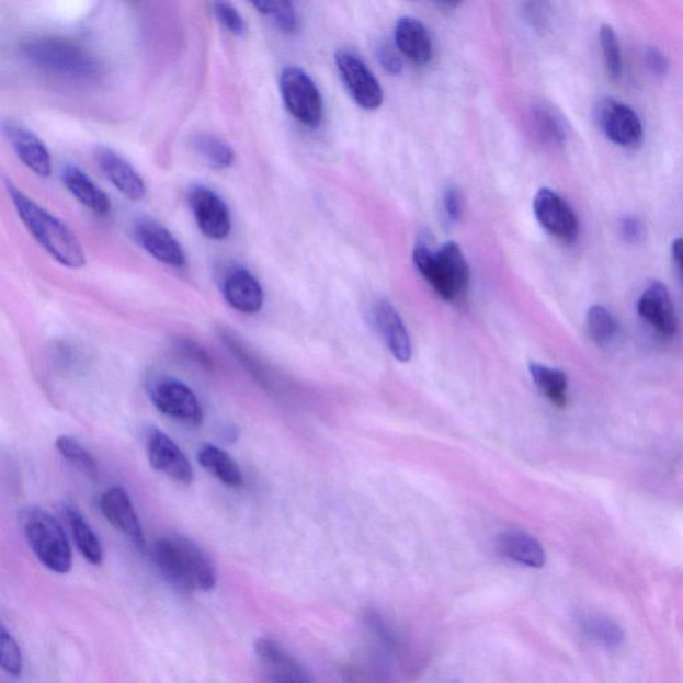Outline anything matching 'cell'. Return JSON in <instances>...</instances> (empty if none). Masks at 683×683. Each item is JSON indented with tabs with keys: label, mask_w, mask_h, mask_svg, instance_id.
Returning <instances> with one entry per match:
<instances>
[{
	"label": "cell",
	"mask_w": 683,
	"mask_h": 683,
	"mask_svg": "<svg viewBox=\"0 0 683 683\" xmlns=\"http://www.w3.org/2000/svg\"><path fill=\"white\" fill-rule=\"evenodd\" d=\"M151 554L159 573L181 592H212L217 587L212 558L192 539L168 535L153 543Z\"/></svg>",
	"instance_id": "1"
},
{
	"label": "cell",
	"mask_w": 683,
	"mask_h": 683,
	"mask_svg": "<svg viewBox=\"0 0 683 683\" xmlns=\"http://www.w3.org/2000/svg\"><path fill=\"white\" fill-rule=\"evenodd\" d=\"M5 187L22 224L26 226L35 241L61 266L83 267L86 264L83 246L70 227L21 192L14 183L5 181Z\"/></svg>",
	"instance_id": "2"
},
{
	"label": "cell",
	"mask_w": 683,
	"mask_h": 683,
	"mask_svg": "<svg viewBox=\"0 0 683 683\" xmlns=\"http://www.w3.org/2000/svg\"><path fill=\"white\" fill-rule=\"evenodd\" d=\"M21 52L29 64L53 76L92 82L102 76V66L83 47L59 38L24 42Z\"/></svg>",
	"instance_id": "3"
},
{
	"label": "cell",
	"mask_w": 683,
	"mask_h": 683,
	"mask_svg": "<svg viewBox=\"0 0 683 683\" xmlns=\"http://www.w3.org/2000/svg\"><path fill=\"white\" fill-rule=\"evenodd\" d=\"M412 258L418 272L442 299L455 300L469 286V264L457 243L447 242L439 251H434L426 242L420 241Z\"/></svg>",
	"instance_id": "4"
},
{
	"label": "cell",
	"mask_w": 683,
	"mask_h": 683,
	"mask_svg": "<svg viewBox=\"0 0 683 683\" xmlns=\"http://www.w3.org/2000/svg\"><path fill=\"white\" fill-rule=\"evenodd\" d=\"M20 526L24 539L35 557L48 570L67 574L72 568V551L64 527L38 506H29L20 513Z\"/></svg>",
	"instance_id": "5"
},
{
	"label": "cell",
	"mask_w": 683,
	"mask_h": 683,
	"mask_svg": "<svg viewBox=\"0 0 683 683\" xmlns=\"http://www.w3.org/2000/svg\"><path fill=\"white\" fill-rule=\"evenodd\" d=\"M283 102L301 125L316 128L323 119V100L309 73L297 66H287L280 78Z\"/></svg>",
	"instance_id": "6"
},
{
	"label": "cell",
	"mask_w": 683,
	"mask_h": 683,
	"mask_svg": "<svg viewBox=\"0 0 683 683\" xmlns=\"http://www.w3.org/2000/svg\"><path fill=\"white\" fill-rule=\"evenodd\" d=\"M151 402L162 414L196 428L203 421V410L196 394L182 380L161 377L149 387Z\"/></svg>",
	"instance_id": "7"
},
{
	"label": "cell",
	"mask_w": 683,
	"mask_h": 683,
	"mask_svg": "<svg viewBox=\"0 0 683 683\" xmlns=\"http://www.w3.org/2000/svg\"><path fill=\"white\" fill-rule=\"evenodd\" d=\"M335 65L343 84L358 106L365 110H377L383 106L384 90L358 55L349 50H338Z\"/></svg>",
	"instance_id": "8"
},
{
	"label": "cell",
	"mask_w": 683,
	"mask_h": 683,
	"mask_svg": "<svg viewBox=\"0 0 683 683\" xmlns=\"http://www.w3.org/2000/svg\"><path fill=\"white\" fill-rule=\"evenodd\" d=\"M596 123L613 144L633 149L642 144L644 127L636 111L626 104L602 98L594 109Z\"/></svg>",
	"instance_id": "9"
},
{
	"label": "cell",
	"mask_w": 683,
	"mask_h": 683,
	"mask_svg": "<svg viewBox=\"0 0 683 683\" xmlns=\"http://www.w3.org/2000/svg\"><path fill=\"white\" fill-rule=\"evenodd\" d=\"M189 205L203 236L212 241H225L230 236L232 220L229 206L214 190L193 187L189 194Z\"/></svg>",
	"instance_id": "10"
},
{
	"label": "cell",
	"mask_w": 683,
	"mask_h": 683,
	"mask_svg": "<svg viewBox=\"0 0 683 683\" xmlns=\"http://www.w3.org/2000/svg\"><path fill=\"white\" fill-rule=\"evenodd\" d=\"M534 213L540 226L565 243H573L580 234V221L561 195L549 189L539 190L534 198Z\"/></svg>",
	"instance_id": "11"
},
{
	"label": "cell",
	"mask_w": 683,
	"mask_h": 683,
	"mask_svg": "<svg viewBox=\"0 0 683 683\" xmlns=\"http://www.w3.org/2000/svg\"><path fill=\"white\" fill-rule=\"evenodd\" d=\"M147 455L153 469L161 471L174 481L190 485L194 479V471L186 455L170 436L157 428L147 433Z\"/></svg>",
	"instance_id": "12"
},
{
	"label": "cell",
	"mask_w": 683,
	"mask_h": 683,
	"mask_svg": "<svg viewBox=\"0 0 683 683\" xmlns=\"http://www.w3.org/2000/svg\"><path fill=\"white\" fill-rule=\"evenodd\" d=\"M135 239L147 254L172 267L187 263L186 252L169 229L153 219H140L134 227Z\"/></svg>",
	"instance_id": "13"
},
{
	"label": "cell",
	"mask_w": 683,
	"mask_h": 683,
	"mask_svg": "<svg viewBox=\"0 0 683 683\" xmlns=\"http://www.w3.org/2000/svg\"><path fill=\"white\" fill-rule=\"evenodd\" d=\"M100 509L111 526L125 534L140 549H145L144 528H141L132 497L125 489L114 486L104 492L100 500Z\"/></svg>",
	"instance_id": "14"
},
{
	"label": "cell",
	"mask_w": 683,
	"mask_h": 683,
	"mask_svg": "<svg viewBox=\"0 0 683 683\" xmlns=\"http://www.w3.org/2000/svg\"><path fill=\"white\" fill-rule=\"evenodd\" d=\"M3 133L18 158L27 169L35 172L36 175L50 177L53 170L50 151L33 132L14 121H4Z\"/></svg>",
	"instance_id": "15"
},
{
	"label": "cell",
	"mask_w": 683,
	"mask_h": 683,
	"mask_svg": "<svg viewBox=\"0 0 683 683\" xmlns=\"http://www.w3.org/2000/svg\"><path fill=\"white\" fill-rule=\"evenodd\" d=\"M637 309L639 316L661 335L673 337L679 330V317L663 283L651 282L639 298Z\"/></svg>",
	"instance_id": "16"
},
{
	"label": "cell",
	"mask_w": 683,
	"mask_h": 683,
	"mask_svg": "<svg viewBox=\"0 0 683 683\" xmlns=\"http://www.w3.org/2000/svg\"><path fill=\"white\" fill-rule=\"evenodd\" d=\"M255 654L263 673L273 682H310L301 664L287 653L272 638H260L255 642Z\"/></svg>",
	"instance_id": "17"
},
{
	"label": "cell",
	"mask_w": 683,
	"mask_h": 683,
	"mask_svg": "<svg viewBox=\"0 0 683 683\" xmlns=\"http://www.w3.org/2000/svg\"><path fill=\"white\" fill-rule=\"evenodd\" d=\"M95 161L100 164L103 174L114 184L119 193L132 201H140L146 195V184L137 170L133 168L118 152L100 146L95 149Z\"/></svg>",
	"instance_id": "18"
},
{
	"label": "cell",
	"mask_w": 683,
	"mask_h": 683,
	"mask_svg": "<svg viewBox=\"0 0 683 683\" xmlns=\"http://www.w3.org/2000/svg\"><path fill=\"white\" fill-rule=\"evenodd\" d=\"M224 295L234 310L248 314V316L260 312L264 304V293L260 281L244 267H234L226 274Z\"/></svg>",
	"instance_id": "19"
},
{
	"label": "cell",
	"mask_w": 683,
	"mask_h": 683,
	"mask_svg": "<svg viewBox=\"0 0 683 683\" xmlns=\"http://www.w3.org/2000/svg\"><path fill=\"white\" fill-rule=\"evenodd\" d=\"M394 39L399 53L412 64L428 65L433 58V43L429 31L416 18L403 16L397 22Z\"/></svg>",
	"instance_id": "20"
},
{
	"label": "cell",
	"mask_w": 683,
	"mask_h": 683,
	"mask_svg": "<svg viewBox=\"0 0 683 683\" xmlns=\"http://www.w3.org/2000/svg\"><path fill=\"white\" fill-rule=\"evenodd\" d=\"M374 319L384 341L399 362L411 358V342L408 329L390 301L379 300L374 307Z\"/></svg>",
	"instance_id": "21"
},
{
	"label": "cell",
	"mask_w": 683,
	"mask_h": 683,
	"mask_svg": "<svg viewBox=\"0 0 683 683\" xmlns=\"http://www.w3.org/2000/svg\"><path fill=\"white\" fill-rule=\"evenodd\" d=\"M61 181L72 194L91 213L104 217L111 212V202L106 193L96 186L90 177L77 166H67L61 174Z\"/></svg>",
	"instance_id": "22"
},
{
	"label": "cell",
	"mask_w": 683,
	"mask_h": 683,
	"mask_svg": "<svg viewBox=\"0 0 683 683\" xmlns=\"http://www.w3.org/2000/svg\"><path fill=\"white\" fill-rule=\"evenodd\" d=\"M498 549L504 557L528 568H543L546 564V553L543 545L531 534L520 531L504 532L498 537Z\"/></svg>",
	"instance_id": "23"
},
{
	"label": "cell",
	"mask_w": 683,
	"mask_h": 683,
	"mask_svg": "<svg viewBox=\"0 0 683 683\" xmlns=\"http://www.w3.org/2000/svg\"><path fill=\"white\" fill-rule=\"evenodd\" d=\"M198 463L212 476L219 479L221 483L230 486V488H239L243 483L242 471L236 460L230 457L229 453L210 445V443H206L200 448Z\"/></svg>",
	"instance_id": "24"
},
{
	"label": "cell",
	"mask_w": 683,
	"mask_h": 683,
	"mask_svg": "<svg viewBox=\"0 0 683 683\" xmlns=\"http://www.w3.org/2000/svg\"><path fill=\"white\" fill-rule=\"evenodd\" d=\"M531 121L535 137L549 147H561L568 139L562 116L547 104H535L531 111Z\"/></svg>",
	"instance_id": "25"
},
{
	"label": "cell",
	"mask_w": 683,
	"mask_h": 683,
	"mask_svg": "<svg viewBox=\"0 0 683 683\" xmlns=\"http://www.w3.org/2000/svg\"><path fill=\"white\" fill-rule=\"evenodd\" d=\"M64 513L67 522H69L72 538L76 540L78 550L81 551L82 556L88 559L90 564L96 566L101 565L103 561L101 540L98 538L95 532L92 531L89 522L84 520V516L79 513L76 508L70 506V504L64 508Z\"/></svg>",
	"instance_id": "26"
},
{
	"label": "cell",
	"mask_w": 683,
	"mask_h": 683,
	"mask_svg": "<svg viewBox=\"0 0 683 683\" xmlns=\"http://www.w3.org/2000/svg\"><path fill=\"white\" fill-rule=\"evenodd\" d=\"M532 378L535 386L544 392L546 398L558 406V408H565L568 403V377L558 368H553L539 363H532L528 366Z\"/></svg>",
	"instance_id": "27"
},
{
	"label": "cell",
	"mask_w": 683,
	"mask_h": 683,
	"mask_svg": "<svg viewBox=\"0 0 683 683\" xmlns=\"http://www.w3.org/2000/svg\"><path fill=\"white\" fill-rule=\"evenodd\" d=\"M193 147L203 161L215 170H225L234 163V151L224 139L213 134H198L193 138Z\"/></svg>",
	"instance_id": "28"
},
{
	"label": "cell",
	"mask_w": 683,
	"mask_h": 683,
	"mask_svg": "<svg viewBox=\"0 0 683 683\" xmlns=\"http://www.w3.org/2000/svg\"><path fill=\"white\" fill-rule=\"evenodd\" d=\"M248 2L281 31L294 33L297 30L298 15L292 0H248Z\"/></svg>",
	"instance_id": "29"
},
{
	"label": "cell",
	"mask_w": 683,
	"mask_h": 683,
	"mask_svg": "<svg viewBox=\"0 0 683 683\" xmlns=\"http://www.w3.org/2000/svg\"><path fill=\"white\" fill-rule=\"evenodd\" d=\"M588 330L599 346H606L617 335L618 323L605 307L593 306L588 312Z\"/></svg>",
	"instance_id": "30"
},
{
	"label": "cell",
	"mask_w": 683,
	"mask_h": 683,
	"mask_svg": "<svg viewBox=\"0 0 683 683\" xmlns=\"http://www.w3.org/2000/svg\"><path fill=\"white\" fill-rule=\"evenodd\" d=\"M57 448L61 457L78 470L90 478L96 477V464L92 455L76 439L69 435H60L57 440Z\"/></svg>",
	"instance_id": "31"
},
{
	"label": "cell",
	"mask_w": 683,
	"mask_h": 683,
	"mask_svg": "<svg viewBox=\"0 0 683 683\" xmlns=\"http://www.w3.org/2000/svg\"><path fill=\"white\" fill-rule=\"evenodd\" d=\"M600 42L603 61H605L607 76L613 81H618L623 76V53H621V46L615 35L614 30L608 24H603L600 30Z\"/></svg>",
	"instance_id": "32"
},
{
	"label": "cell",
	"mask_w": 683,
	"mask_h": 683,
	"mask_svg": "<svg viewBox=\"0 0 683 683\" xmlns=\"http://www.w3.org/2000/svg\"><path fill=\"white\" fill-rule=\"evenodd\" d=\"M583 630L589 634L594 641L605 646H617L623 642L624 631L621 627L607 617L600 614L588 615L583 619Z\"/></svg>",
	"instance_id": "33"
},
{
	"label": "cell",
	"mask_w": 683,
	"mask_h": 683,
	"mask_svg": "<svg viewBox=\"0 0 683 683\" xmlns=\"http://www.w3.org/2000/svg\"><path fill=\"white\" fill-rule=\"evenodd\" d=\"M0 664H2L4 672L10 675L18 676L22 673L20 646H18L15 638L5 629L4 625L0 629Z\"/></svg>",
	"instance_id": "34"
},
{
	"label": "cell",
	"mask_w": 683,
	"mask_h": 683,
	"mask_svg": "<svg viewBox=\"0 0 683 683\" xmlns=\"http://www.w3.org/2000/svg\"><path fill=\"white\" fill-rule=\"evenodd\" d=\"M213 10L221 26L229 30L231 34L243 35L246 33L244 20L229 0H214Z\"/></svg>",
	"instance_id": "35"
},
{
	"label": "cell",
	"mask_w": 683,
	"mask_h": 683,
	"mask_svg": "<svg viewBox=\"0 0 683 683\" xmlns=\"http://www.w3.org/2000/svg\"><path fill=\"white\" fill-rule=\"evenodd\" d=\"M523 12L528 23L538 31L546 30L551 21V5L549 0H525Z\"/></svg>",
	"instance_id": "36"
},
{
	"label": "cell",
	"mask_w": 683,
	"mask_h": 683,
	"mask_svg": "<svg viewBox=\"0 0 683 683\" xmlns=\"http://www.w3.org/2000/svg\"><path fill=\"white\" fill-rule=\"evenodd\" d=\"M397 50L389 42H380L377 47V59L385 71L391 73V76H398L403 69L402 59Z\"/></svg>",
	"instance_id": "37"
},
{
	"label": "cell",
	"mask_w": 683,
	"mask_h": 683,
	"mask_svg": "<svg viewBox=\"0 0 683 683\" xmlns=\"http://www.w3.org/2000/svg\"><path fill=\"white\" fill-rule=\"evenodd\" d=\"M619 231L626 242L638 243L644 241L646 236L645 225L642 220L634 217V215H626L621 219Z\"/></svg>",
	"instance_id": "38"
},
{
	"label": "cell",
	"mask_w": 683,
	"mask_h": 683,
	"mask_svg": "<svg viewBox=\"0 0 683 683\" xmlns=\"http://www.w3.org/2000/svg\"><path fill=\"white\" fill-rule=\"evenodd\" d=\"M443 207H445L447 220H451L452 224L459 220L464 213L463 193L455 187L448 189L445 194V198H443Z\"/></svg>",
	"instance_id": "39"
},
{
	"label": "cell",
	"mask_w": 683,
	"mask_h": 683,
	"mask_svg": "<svg viewBox=\"0 0 683 683\" xmlns=\"http://www.w3.org/2000/svg\"><path fill=\"white\" fill-rule=\"evenodd\" d=\"M646 65L658 77L667 76L669 71V60L658 48H649L646 52Z\"/></svg>",
	"instance_id": "40"
},
{
	"label": "cell",
	"mask_w": 683,
	"mask_h": 683,
	"mask_svg": "<svg viewBox=\"0 0 683 683\" xmlns=\"http://www.w3.org/2000/svg\"><path fill=\"white\" fill-rule=\"evenodd\" d=\"M673 258L683 278V238H676L672 246Z\"/></svg>",
	"instance_id": "41"
},
{
	"label": "cell",
	"mask_w": 683,
	"mask_h": 683,
	"mask_svg": "<svg viewBox=\"0 0 683 683\" xmlns=\"http://www.w3.org/2000/svg\"><path fill=\"white\" fill-rule=\"evenodd\" d=\"M443 2H446L447 4L453 5V8H457V5L463 3L464 0H443Z\"/></svg>",
	"instance_id": "42"
}]
</instances>
